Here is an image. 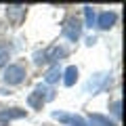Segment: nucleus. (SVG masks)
Wrapping results in <instances>:
<instances>
[{
  "instance_id": "nucleus-1",
  "label": "nucleus",
  "mask_w": 126,
  "mask_h": 126,
  "mask_svg": "<svg viewBox=\"0 0 126 126\" xmlns=\"http://www.w3.org/2000/svg\"><path fill=\"white\" fill-rule=\"evenodd\" d=\"M2 78H4L6 84H21L25 80V67H23L21 63H13V65H9L4 69Z\"/></svg>"
},
{
  "instance_id": "nucleus-2",
  "label": "nucleus",
  "mask_w": 126,
  "mask_h": 126,
  "mask_svg": "<svg viewBox=\"0 0 126 126\" xmlns=\"http://www.w3.org/2000/svg\"><path fill=\"white\" fill-rule=\"evenodd\" d=\"M63 36L67 38V40H72V42H76L78 38L82 36V23L78 21L76 17H72V19H67V21H65V25H63Z\"/></svg>"
},
{
  "instance_id": "nucleus-3",
  "label": "nucleus",
  "mask_w": 126,
  "mask_h": 126,
  "mask_svg": "<svg viewBox=\"0 0 126 126\" xmlns=\"http://www.w3.org/2000/svg\"><path fill=\"white\" fill-rule=\"evenodd\" d=\"M63 55H65V48H61V46H50V48H46L44 53L36 55V63L42 65V63H48V61H57V59L63 57Z\"/></svg>"
},
{
  "instance_id": "nucleus-4",
  "label": "nucleus",
  "mask_w": 126,
  "mask_h": 126,
  "mask_svg": "<svg viewBox=\"0 0 126 126\" xmlns=\"http://www.w3.org/2000/svg\"><path fill=\"white\" fill-rule=\"evenodd\" d=\"M107 82H111V78H109V74H97V76H93L88 80V84H86V93H99L101 88H103Z\"/></svg>"
},
{
  "instance_id": "nucleus-5",
  "label": "nucleus",
  "mask_w": 126,
  "mask_h": 126,
  "mask_svg": "<svg viewBox=\"0 0 126 126\" xmlns=\"http://www.w3.org/2000/svg\"><path fill=\"white\" fill-rule=\"evenodd\" d=\"M55 120H61L65 124H76V126H86V122L82 120L80 116H72V113H65V111H53Z\"/></svg>"
},
{
  "instance_id": "nucleus-6",
  "label": "nucleus",
  "mask_w": 126,
  "mask_h": 126,
  "mask_svg": "<svg viewBox=\"0 0 126 126\" xmlns=\"http://www.w3.org/2000/svg\"><path fill=\"white\" fill-rule=\"evenodd\" d=\"M6 15L13 23H21V19L25 17V6L23 4H9L6 6Z\"/></svg>"
},
{
  "instance_id": "nucleus-7",
  "label": "nucleus",
  "mask_w": 126,
  "mask_h": 126,
  "mask_svg": "<svg viewBox=\"0 0 126 126\" xmlns=\"http://www.w3.org/2000/svg\"><path fill=\"white\" fill-rule=\"evenodd\" d=\"M116 13H111V11H105V13H101L99 17H97V27H101V30H109V27H113V23H116Z\"/></svg>"
},
{
  "instance_id": "nucleus-8",
  "label": "nucleus",
  "mask_w": 126,
  "mask_h": 126,
  "mask_svg": "<svg viewBox=\"0 0 126 126\" xmlns=\"http://www.w3.org/2000/svg\"><path fill=\"white\" fill-rule=\"evenodd\" d=\"M23 116H25V111H23V109H17V107H13V109H0V120H4V122L19 120V118H23Z\"/></svg>"
},
{
  "instance_id": "nucleus-9",
  "label": "nucleus",
  "mask_w": 126,
  "mask_h": 126,
  "mask_svg": "<svg viewBox=\"0 0 126 126\" xmlns=\"http://www.w3.org/2000/svg\"><path fill=\"white\" fill-rule=\"evenodd\" d=\"M61 76H63V84H65V86H74L76 80H78V67H76V65H69Z\"/></svg>"
},
{
  "instance_id": "nucleus-10",
  "label": "nucleus",
  "mask_w": 126,
  "mask_h": 126,
  "mask_svg": "<svg viewBox=\"0 0 126 126\" xmlns=\"http://www.w3.org/2000/svg\"><path fill=\"white\" fill-rule=\"evenodd\" d=\"M61 74L63 72H61V67H59V63H57V65H53V67L44 74V82H46V84H55V82H59Z\"/></svg>"
},
{
  "instance_id": "nucleus-11",
  "label": "nucleus",
  "mask_w": 126,
  "mask_h": 126,
  "mask_svg": "<svg viewBox=\"0 0 126 126\" xmlns=\"http://www.w3.org/2000/svg\"><path fill=\"white\" fill-rule=\"evenodd\" d=\"M90 122H93L94 126H116V122H111L107 116H103V113H90Z\"/></svg>"
},
{
  "instance_id": "nucleus-12",
  "label": "nucleus",
  "mask_w": 126,
  "mask_h": 126,
  "mask_svg": "<svg viewBox=\"0 0 126 126\" xmlns=\"http://www.w3.org/2000/svg\"><path fill=\"white\" fill-rule=\"evenodd\" d=\"M36 93H38V94L42 97V101H44V103H46V101H50V99L55 97V90L46 88L44 84H38V86H36Z\"/></svg>"
},
{
  "instance_id": "nucleus-13",
  "label": "nucleus",
  "mask_w": 126,
  "mask_h": 126,
  "mask_svg": "<svg viewBox=\"0 0 126 126\" xmlns=\"http://www.w3.org/2000/svg\"><path fill=\"white\" fill-rule=\"evenodd\" d=\"M27 103H30V107H34V109H42V105H44V101H42V97L34 90V93L27 97Z\"/></svg>"
},
{
  "instance_id": "nucleus-14",
  "label": "nucleus",
  "mask_w": 126,
  "mask_h": 126,
  "mask_svg": "<svg viewBox=\"0 0 126 126\" xmlns=\"http://www.w3.org/2000/svg\"><path fill=\"white\" fill-rule=\"evenodd\" d=\"M84 15H86V25L93 27L94 19H97V15H94V9H93V6H84Z\"/></svg>"
},
{
  "instance_id": "nucleus-15",
  "label": "nucleus",
  "mask_w": 126,
  "mask_h": 126,
  "mask_svg": "<svg viewBox=\"0 0 126 126\" xmlns=\"http://www.w3.org/2000/svg\"><path fill=\"white\" fill-rule=\"evenodd\" d=\"M9 57H11V50L6 48L4 44H0V67H2V65L9 61Z\"/></svg>"
},
{
  "instance_id": "nucleus-16",
  "label": "nucleus",
  "mask_w": 126,
  "mask_h": 126,
  "mask_svg": "<svg viewBox=\"0 0 126 126\" xmlns=\"http://www.w3.org/2000/svg\"><path fill=\"white\" fill-rule=\"evenodd\" d=\"M120 101H113V103H111V113H113V116H116V118H120Z\"/></svg>"
},
{
  "instance_id": "nucleus-17",
  "label": "nucleus",
  "mask_w": 126,
  "mask_h": 126,
  "mask_svg": "<svg viewBox=\"0 0 126 126\" xmlns=\"http://www.w3.org/2000/svg\"><path fill=\"white\" fill-rule=\"evenodd\" d=\"M94 42H97V38H94V36H90V38H86V44H88V46H93Z\"/></svg>"
},
{
  "instance_id": "nucleus-18",
  "label": "nucleus",
  "mask_w": 126,
  "mask_h": 126,
  "mask_svg": "<svg viewBox=\"0 0 126 126\" xmlns=\"http://www.w3.org/2000/svg\"><path fill=\"white\" fill-rule=\"evenodd\" d=\"M6 124H9V122H4V120H0V126H6Z\"/></svg>"
}]
</instances>
